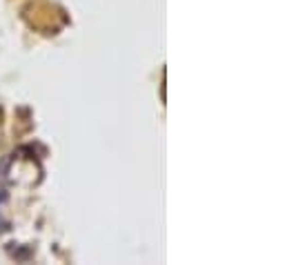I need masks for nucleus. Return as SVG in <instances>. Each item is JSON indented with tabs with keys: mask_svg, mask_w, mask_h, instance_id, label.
Instances as JSON below:
<instances>
[{
	"mask_svg": "<svg viewBox=\"0 0 287 265\" xmlns=\"http://www.w3.org/2000/svg\"><path fill=\"white\" fill-rule=\"evenodd\" d=\"M29 256H32V249H29V247H20V249H16V252H14V259H16V261H27Z\"/></svg>",
	"mask_w": 287,
	"mask_h": 265,
	"instance_id": "f257e3e1",
	"label": "nucleus"
}]
</instances>
